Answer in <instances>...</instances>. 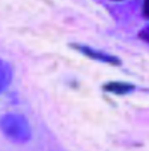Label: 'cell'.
Segmentation results:
<instances>
[{
	"label": "cell",
	"mask_w": 149,
	"mask_h": 151,
	"mask_svg": "<svg viewBox=\"0 0 149 151\" xmlns=\"http://www.w3.org/2000/svg\"><path fill=\"white\" fill-rule=\"evenodd\" d=\"M12 76H14V72H12L11 64L4 59H0V94H3L7 87L11 84Z\"/></svg>",
	"instance_id": "cell-3"
},
{
	"label": "cell",
	"mask_w": 149,
	"mask_h": 151,
	"mask_svg": "<svg viewBox=\"0 0 149 151\" xmlns=\"http://www.w3.org/2000/svg\"><path fill=\"white\" fill-rule=\"evenodd\" d=\"M112 1H123V0H112Z\"/></svg>",
	"instance_id": "cell-7"
},
{
	"label": "cell",
	"mask_w": 149,
	"mask_h": 151,
	"mask_svg": "<svg viewBox=\"0 0 149 151\" xmlns=\"http://www.w3.org/2000/svg\"><path fill=\"white\" fill-rule=\"evenodd\" d=\"M73 48L77 50L79 52H81L83 55L85 56L91 58L93 60H97V62H101V63H107V64H112V66H120L121 64V60L118 59L117 56L115 55H111L107 54V52H103L100 50H95L89 46H84V44H76L73 46Z\"/></svg>",
	"instance_id": "cell-2"
},
{
	"label": "cell",
	"mask_w": 149,
	"mask_h": 151,
	"mask_svg": "<svg viewBox=\"0 0 149 151\" xmlns=\"http://www.w3.org/2000/svg\"><path fill=\"white\" fill-rule=\"evenodd\" d=\"M138 37H140L143 42H145L149 44V24L145 26L140 32H138Z\"/></svg>",
	"instance_id": "cell-5"
},
{
	"label": "cell",
	"mask_w": 149,
	"mask_h": 151,
	"mask_svg": "<svg viewBox=\"0 0 149 151\" xmlns=\"http://www.w3.org/2000/svg\"><path fill=\"white\" fill-rule=\"evenodd\" d=\"M143 14H144V16L149 19V0H144V4H143Z\"/></svg>",
	"instance_id": "cell-6"
},
{
	"label": "cell",
	"mask_w": 149,
	"mask_h": 151,
	"mask_svg": "<svg viewBox=\"0 0 149 151\" xmlns=\"http://www.w3.org/2000/svg\"><path fill=\"white\" fill-rule=\"evenodd\" d=\"M0 130L14 143H27L32 137V130L26 116L9 112L0 118Z\"/></svg>",
	"instance_id": "cell-1"
},
{
	"label": "cell",
	"mask_w": 149,
	"mask_h": 151,
	"mask_svg": "<svg viewBox=\"0 0 149 151\" xmlns=\"http://www.w3.org/2000/svg\"><path fill=\"white\" fill-rule=\"evenodd\" d=\"M104 90L108 92H112L115 95H125L132 92L135 90V86L129 84V83H123V82H111L104 86Z\"/></svg>",
	"instance_id": "cell-4"
}]
</instances>
